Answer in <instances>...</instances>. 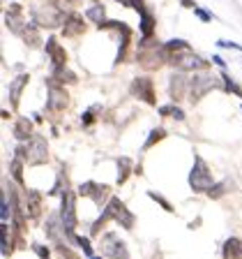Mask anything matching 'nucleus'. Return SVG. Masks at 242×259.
<instances>
[{"mask_svg": "<svg viewBox=\"0 0 242 259\" xmlns=\"http://www.w3.org/2000/svg\"><path fill=\"white\" fill-rule=\"evenodd\" d=\"M168 97L171 102H180L185 97H189V76L187 72L175 70L171 76H168Z\"/></svg>", "mask_w": 242, "mask_h": 259, "instance_id": "nucleus-13", "label": "nucleus"}, {"mask_svg": "<svg viewBox=\"0 0 242 259\" xmlns=\"http://www.w3.org/2000/svg\"><path fill=\"white\" fill-rule=\"evenodd\" d=\"M168 65L175 67V70H180V72H199V70H208L210 67L208 60H203L196 51H192V47L168 56Z\"/></svg>", "mask_w": 242, "mask_h": 259, "instance_id": "nucleus-6", "label": "nucleus"}, {"mask_svg": "<svg viewBox=\"0 0 242 259\" xmlns=\"http://www.w3.org/2000/svg\"><path fill=\"white\" fill-rule=\"evenodd\" d=\"M129 95L141 100L143 104H150L157 107V91H155V81L150 76H136L132 83H129Z\"/></svg>", "mask_w": 242, "mask_h": 259, "instance_id": "nucleus-9", "label": "nucleus"}, {"mask_svg": "<svg viewBox=\"0 0 242 259\" xmlns=\"http://www.w3.org/2000/svg\"><path fill=\"white\" fill-rule=\"evenodd\" d=\"M139 65L145 72H157L159 67L168 63V56L164 51V42H157L155 37L141 39L139 42V56H136Z\"/></svg>", "mask_w": 242, "mask_h": 259, "instance_id": "nucleus-2", "label": "nucleus"}, {"mask_svg": "<svg viewBox=\"0 0 242 259\" xmlns=\"http://www.w3.org/2000/svg\"><path fill=\"white\" fill-rule=\"evenodd\" d=\"M115 225H120L123 229H134V225H136V215L127 208V206H123V210H120L118 218H115Z\"/></svg>", "mask_w": 242, "mask_h": 259, "instance_id": "nucleus-31", "label": "nucleus"}, {"mask_svg": "<svg viewBox=\"0 0 242 259\" xmlns=\"http://www.w3.org/2000/svg\"><path fill=\"white\" fill-rule=\"evenodd\" d=\"M14 155L23 157L26 164H30V167H39V164H46L48 162V144H46L44 137L32 135L28 141H23V144L16 146Z\"/></svg>", "mask_w": 242, "mask_h": 259, "instance_id": "nucleus-4", "label": "nucleus"}, {"mask_svg": "<svg viewBox=\"0 0 242 259\" xmlns=\"http://www.w3.org/2000/svg\"><path fill=\"white\" fill-rule=\"evenodd\" d=\"M171 109H173V104H164V107H159V116H171Z\"/></svg>", "mask_w": 242, "mask_h": 259, "instance_id": "nucleus-45", "label": "nucleus"}, {"mask_svg": "<svg viewBox=\"0 0 242 259\" xmlns=\"http://www.w3.org/2000/svg\"><path fill=\"white\" fill-rule=\"evenodd\" d=\"M42 199L44 197L39 190H26V213L30 220H39L42 218V210H44Z\"/></svg>", "mask_w": 242, "mask_h": 259, "instance_id": "nucleus-18", "label": "nucleus"}, {"mask_svg": "<svg viewBox=\"0 0 242 259\" xmlns=\"http://www.w3.org/2000/svg\"><path fill=\"white\" fill-rule=\"evenodd\" d=\"M76 74L67 67H58V70H51V76L46 79V83H60V86H74L76 83Z\"/></svg>", "mask_w": 242, "mask_h": 259, "instance_id": "nucleus-22", "label": "nucleus"}, {"mask_svg": "<svg viewBox=\"0 0 242 259\" xmlns=\"http://www.w3.org/2000/svg\"><path fill=\"white\" fill-rule=\"evenodd\" d=\"M115 167H118V176H115V185H125L129 181V176H132V171H134V162H132V157L123 155L115 160Z\"/></svg>", "mask_w": 242, "mask_h": 259, "instance_id": "nucleus-23", "label": "nucleus"}, {"mask_svg": "<svg viewBox=\"0 0 242 259\" xmlns=\"http://www.w3.org/2000/svg\"><path fill=\"white\" fill-rule=\"evenodd\" d=\"M28 81H30V74H26V72L12 79V83H10V102H12V109H14V111L19 109V104H21V95H23V91H26Z\"/></svg>", "mask_w": 242, "mask_h": 259, "instance_id": "nucleus-19", "label": "nucleus"}, {"mask_svg": "<svg viewBox=\"0 0 242 259\" xmlns=\"http://www.w3.org/2000/svg\"><path fill=\"white\" fill-rule=\"evenodd\" d=\"M115 3H120L123 7H132V10H136L139 14H143L148 7H145V0H115Z\"/></svg>", "mask_w": 242, "mask_h": 259, "instance_id": "nucleus-37", "label": "nucleus"}, {"mask_svg": "<svg viewBox=\"0 0 242 259\" xmlns=\"http://www.w3.org/2000/svg\"><path fill=\"white\" fill-rule=\"evenodd\" d=\"M16 250L14 234L10 232V222H3V257H10Z\"/></svg>", "mask_w": 242, "mask_h": 259, "instance_id": "nucleus-28", "label": "nucleus"}, {"mask_svg": "<svg viewBox=\"0 0 242 259\" xmlns=\"http://www.w3.org/2000/svg\"><path fill=\"white\" fill-rule=\"evenodd\" d=\"M99 250L106 259H132L125 241H120V236L113 232L99 234Z\"/></svg>", "mask_w": 242, "mask_h": 259, "instance_id": "nucleus-7", "label": "nucleus"}, {"mask_svg": "<svg viewBox=\"0 0 242 259\" xmlns=\"http://www.w3.org/2000/svg\"><path fill=\"white\" fill-rule=\"evenodd\" d=\"M67 3H70V5H74V3H79V0H67Z\"/></svg>", "mask_w": 242, "mask_h": 259, "instance_id": "nucleus-47", "label": "nucleus"}, {"mask_svg": "<svg viewBox=\"0 0 242 259\" xmlns=\"http://www.w3.org/2000/svg\"><path fill=\"white\" fill-rule=\"evenodd\" d=\"M12 215H14V208H12V199H10V194H7V190L3 188V222H10Z\"/></svg>", "mask_w": 242, "mask_h": 259, "instance_id": "nucleus-35", "label": "nucleus"}, {"mask_svg": "<svg viewBox=\"0 0 242 259\" xmlns=\"http://www.w3.org/2000/svg\"><path fill=\"white\" fill-rule=\"evenodd\" d=\"M221 81H224V93H231V95L242 97V86L240 83H235L231 76L226 74V70H221Z\"/></svg>", "mask_w": 242, "mask_h": 259, "instance_id": "nucleus-32", "label": "nucleus"}, {"mask_svg": "<svg viewBox=\"0 0 242 259\" xmlns=\"http://www.w3.org/2000/svg\"><path fill=\"white\" fill-rule=\"evenodd\" d=\"M60 215H63V222L67 227V234L76 232V227H79V218H76V192L72 188H67L60 194Z\"/></svg>", "mask_w": 242, "mask_h": 259, "instance_id": "nucleus-10", "label": "nucleus"}, {"mask_svg": "<svg viewBox=\"0 0 242 259\" xmlns=\"http://www.w3.org/2000/svg\"><path fill=\"white\" fill-rule=\"evenodd\" d=\"M12 135H14V139L19 141V144H23V141H28L32 135H35V127H32L30 118H26V116H19L14 123V130H12Z\"/></svg>", "mask_w": 242, "mask_h": 259, "instance_id": "nucleus-21", "label": "nucleus"}, {"mask_svg": "<svg viewBox=\"0 0 242 259\" xmlns=\"http://www.w3.org/2000/svg\"><path fill=\"white\" fill-rule=\"evenodd\" d=\"M67 5V0H35V5L30 7V19L44 30L63 28L70 16Z\"/></svg>", "mask_w": 242, "mask_h": 259, "instance_id": "nucleus-1", "label": "nucleus"}, {"mask_svg": "<svg viewBox=\"0 0 242 259\" xmlns=\"http://www.w3.org/2000/svg\"><path fill=\"white\" fill-rule=\"evenodd\" d=\"M97 111H99V107H90L88 111H83V116H81V123H83V127H90L92 123H95V118H97Z\"/></svg>", "mask_w": 242, "mask_h": 259, "instance_id": "nucleus-36", "label": "nucleus"}, {"mask_svg": "<svg viewBox=\"0 0 242 259\" xmlns=\"http://www.w3.org/2000/svg\"><path fill=\"white\" fill-rule=\"evenodd\" d=\"M180 5H183V7H192V10H194V7H196V3H194V0H180Z\"/></svg>", "mask_w": 242, "mask_h": 259, "instance_id": "nucleus-46", "label": "nucleus"}, {"mask_svg": "<svg viewBox=\"0 0 242 259\" xmlns=\"http://www.w3.org/2000/svg\"><path fill=\"white\" fill-rule=\"evenodd\" d=\"M183 49H189V42H185V39H168V42H164L166 56H173L177 51H183Z\"/></svg>", "mask_w": 242, "mask_h": 259, "instance_id": "nucleus-34", "label": "nucleus"}, {"mask_svg": "<svg viewBox=\"0 0 242 259\" xmlns=\"http://www.w3.org/2000/svg\"><path fill=\"white\" fill-rule=\"evenodd\" d=\"M74 243L83 248V252H86L88 257H92V243H90V238H88V236H76Z\"/></svg>", "mask_w": 242, "mask_h": 259, "instance_id": "nucleus-39", "label": "nucleus"}, {"mask_svg": "<svg viewBox=\"0 0 242 259\" xmlns=\"http://www.w3.org/2000/svg\"><path fill=\"white\" fill-rule=\"evenodd\" d=\"M39 30H42V28H39L37 23L30 19V21H28V26L23 28V32L19 35V37L23 39V44H26V47L39 49V47H42V32H39Z\"/></svg>", "mask_w": 242, "mask_h": 259, "instance_id": "nucleus-20", "label": "nucleus"}, {"mask_svg": "<svg viewBox=\"0 0 242 259\" xmlns=\"http://www.w3.org/2000/svg\"><path fill=\"white\" fill-rule=\"evenodd\" d=\"M221 88L224 91V81H221V74H212L210 70H199L189 76V102L199 104L208 93Z\"/></svg>", "mask_w": 242, "mask_h": 259, "instance_id": "nucleus-3", "label": "nucleus"}, {"mask_svg": "<svg viewBox=\"0 0 242 259\" xmlns=\"http://www.w3.org/2000/svg\"><path fill=\"white\" fill-rule=\"evenodd\" d=\"M5 26H7V30H12L14 35H21L23 28L28 26L26 14H23V5H19V3L7 5V10H5Z\"/></svg>", "mask_w": 242, "mask_h": 259, "instance_id": "nucleus-14", "label": "nucleus"}, {"mask_svg": "<svg viewBox=\"0 0 242 259\" xmlns=\"http://www.w3.org/2000/svg\"><path fill=\"white\" fill-rule=\"evenodd\" d=\"M141 16V39H150L155 37V28H157V19L152 10H145Z\"/></svg>", "mask_w": 242, "mask_h": 259, "instance_id": "nucleus-24", "label": "nucleus"}, {"mask_svg": "<svg viewBox=\"0 0 242 259\" xmlns=\"http://www.w3.org/2000/svg\"><path fill=\"white\" fill-rule=\"evenodd\" d=\"M194 14L199 16V19H201L203 23H210V21H212V14H210L208 10H203V7H199V5L194 7Z\"/></svg>", "mask_w": 242, "mask_h": 259, "instance_id": "nucleus-41", "label": "nucleus"}, {"mask_svg": "<svg viewBox=\"0 0 242 259\" xmlns=\"http://www.w3.org/2000/svg\"><path fill=\"white\" fill-rule=\"evenodd\" d=\"M231 190H233V181L231 178H226V181H221V183H215L205 194H208L210 199H221V197H224L226 192H231Z\"/></svg>", "mask_w": 242, "mask_h": 259, "instance_id": "nucleus-29", "label": "nucleus"}, {"mask_svg": "<svg viewBox=\"0 0 242 259\" xmlns=\"http://www.w3.org/2000/svg\"><path fill=\"white\" fill-rule=\"evenodd\" d=\"M23 164H26V160L19 157V155H14L12 162H10V174H12V178H14L16 185H26V178H23Z\"/></svg>", "mask_w": 242, "mask_h": 259, "instance_id": "nucleus-26", "label": "nucleus"}, {"mask_svg": "<svg viewBox=\"0 0 242 259\" xmlns=\"http://www.w3.org/2000/svg\"><path fill=\"white\" fill-rule=\"evenodd\" d=\"M212 185H215V178H212V171H210L208 162H205L199 153H194V167H192V171H189V188H192V192L205 194Z\"/></svg>", "mask_w": 242, "mask_h": 259, "instance_id": "nucleus-5", "label": "nucleus"}, {"mask_svg": "<svg viewBox=\"0 0 242 259\" xmlns=\"http://www.w3.org/2000/svg\"><path fill=\"white\" fill-rule=\"evenodd\" d=\"M212 63H215L217 67H221V70H226V60L221 58V56H212Z\"/></svg>", "mask_w": 242, "mask_h": 259, "instance_id": "nucleus-44", "label": "nucleus"}, {"mask_svg": "<svg viewBox=\"0 0 242 259\" xmlns=\"http://www.w3.org/2000/svg\"><path fill=\"white\" fill-rule=\"evenodd\" d=\"M217 44H219L221 49H235V51H240L242 54V44H237V42H226V39H219Z\"/></svg>", "mask_w": 242, "mask_h": 259, "instance_id": "nucleus-42", "label": "nucleus"}, {"mask_svg": "<svg viewBox=\"0 0 242 259\" xmlns=\"http://www.w3.org/2000/svg\"><path fill=\"white\" fill-rule=\"evenodd\" d=\"M44 229H46V234H48V238H51V241H55V243L70 241V234H67V227H65V222H63L60 210H58V213H51V215L46 218Z\"/></svg>", "mask_w": 242, "mask_h": 259, "instance_id": "nucleus-15", "label": "nucleus"}, {"mask_svg": "<svg viewBox=\"0 0 242 259\" xmlns=\"http://www.w3.org/2000/svg\"><path fill=\"white\" fill-rule=\"evenodd\" d=\"M221 257L224 259H242V238H237V236L226 238L224 248H221Z\"/></svg>", "mask_w": 242, "mask_h": 259, "instance_id": "nucleus-25", "label": "nucleus"}, {"mask_svg": "<svg viewBox=\"0 0 242 259\" xmlns=\"http://www.w3.org/2000/svg\"><path fill=\"white\" fill-rule=\"evenodd\" d=\"M32 252L37 254L39 259H51V250L46 245H42V243H32Z\"/></svg>", "mask_w": 242, "mask_h": 259, "instance_id": "nucleus-40", "label": "nucleus"}, {"mask_svg": "<svg viewBox=\"0 0 242 259\" xmlns=\"http://www.w3.org/2000/svg\"><path fill=\"white\" fill-rule=\"evenodd\" d=\"M166 135H168V132H166L164 127H152V130H150V135H148V139L143 141V148H141V151H150L152 146H157L159 141L166 139Z\"/></svg>", "mask_w": 242, "mask_h": 259, "instance_id": "nucleus-30", "label": "nucleus"}, {"mask_svg": "<svg viewBox=\"0 0 242 259\" xmlns=\"http://www.w3.org/2000/svg\"><path fill=\"white\" fill-rule=\"evenodd\" d=\"M88 259H104V257H95V254H92V257H88Z\"/></svg>", "mask_w": 242, "mask_h": 259, "instance_id": "nucleus-48", "label": "nucleus"}, {"mask_svg": "<svg viewBox=\"0 0 242 259\" xmlns=\"http://www.w3.org/2000/svg\"><path fill=\"white\" fill-rule=\"evenodd\" d=\"M83 32H86V19L76 14V12H70V16H67V21L63 26V37H81Z\"/></svg>", "mask_w": 242, "mask_h": 259, "instance_id": "nucleus-17", "label": "nucleus"}, {"mask_svg": "<svg viewBox=\"0 0 242 259\" xmlns=\"http://www.w3.org/2000/svg\"><path fill=\"white\" fill-rule=\"evenodd\" d=\"M44 49H46V56L48 60H51V70H58V67H67V51H65V47L58 42V37H51L46 39V44H44Z\"/></svg>", "mask_w": 242, "mask_h": 259, "instance_id": "nucleus-16", "label": "nucleus"}, {"mask_svg": "<svg viewBox=\"0 0 242 259\" xmlns=\"http://www.w3.org/2000/svg\"><path fill=\"white\" fill-rule=\"evenodd\" d=\"M97 28H99V30H115V32H118L120 42H118L115 65L125 63V60H127V54H129V44H132V30H129V26H127V23H123V21H102Z\"/></svg>", "mask_w": 242, "mask_h": 259, "instance_id": "nucleus-8", "label": "nucleus"}, {"mask_svg": "<svg viewBox=\"0 0 242 259\" xmlns=\"http://www.w3.org/2000/svg\"><path fill=\"white\" fill-rule=\"evenodd\" d=\"M171 118H175V120H185V111L180 107H177L175 102H173V109H171Z\"/></svg>", "mask_w": 242, "mask_h": 259, "instance_id": "nucleus-43", "label": "nucleus"}, {"mask_svg": "<svg viewBox=\"0 0 242 259\" xmlns=\"http://www.w3.org/2000/svg\"><path fill=\"white\" fill-rule=\"evenodd\" d=\"M148 197H150L152 201H155V204H159L161 208L166 210V213H175V206L171 204V201L166 199V197H164V194H159V192H155V190H148Z\"/></svg>", "mask_w": 242, "mask_h": 259, "instance_id": "nucleus-33", "label": "nucleus"}, {"mask_svg": "<svg viewBox=\"0 0 242 259\" xmlns=\"http://www.w3.org/2000/svg\"><path fill=\"white\" fill-rule=\"evenodd\" d=\"M55 252L60 254V257L63 259H81L79 254L74 252V250L72 248H67V245H65V243H55Z\"/></svg>", "mask_w": 242, "mask_h": 259, "instance_id": "nucleus-38", "label": "nucleus"}, {"mask_svg": "<svg viewBox=\"0 0 242 259\" xmlns=\"http://www.w3.org/2000/svg\"><path fill=\"white\" fill-rule=\"evenodd\" d=\"M86 19L99 26L102 21H106V7H104L102 3H92V5L86 10Z\"/></svg>", "mask_w": 242, "mask_h": 259, "instance_id": "nucleus-27", "label": "nucleus"}, {"mask_svg": "<svg viewBox=\"0 0 242 259\" xmlns=\"http://www.w3.org/2000/svg\"><path fill=\"white\" fill-rule=\"evenodd\" d=\"M79 194L81 197L92 199V204L95 206H106L108 199H111V185L95 183V181H86V183L79 185Z\"/></svg>", "mask_w": 242, "mask_h": 259, "instance_id": "nucleus-11", "label": "nucleus"}, {"mask_svg": "<svg viewBox=\"0 0 242 259\" xmlns=\"http://www.w3.org/2000/svg\"><path fill=\"white\" fill-rule=\"evenodd\" d=\"M48 88V97H46V111L51 113H63L65 109L70 107V93L67 88L60 83H46Z\"/></svg>", "mask_w": 242, "mask_h": 259, "instance_id": "nucleus-12", "label": "nucleus"}]
</instances>
